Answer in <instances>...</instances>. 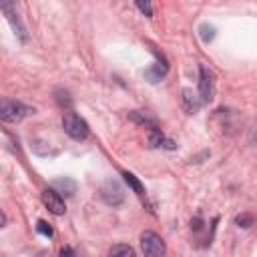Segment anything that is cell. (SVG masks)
<instances>
[{
    "label": "cell",
    "mask_w": 257,
    "mask_h": 257,
    "mask_svg": "<svg viewBox=\"0 0 257 257\" xmlns=\"http://www.w3.org/2000/svg\"><path fill=\"white\" fill-rule=\"evenodd\" d=\"M60 257H74V251H72V247H62L60 249Z\"/></svg>",
    "instance_id": "19"
},
{
    "label": "cell",
    "mask_w": 257,
    "mask_h": 257,
    "mask_svg": "<svg viewBox=\"0 0 257 257\" xmlns=\"http://www.w3.org/2000/svg\"><path fill=\"white\" fill-rule=\"evenodd\" d=\"M100 199L110 205V207H118L124 203V189L120 187V183L116 179H106L102 185H100Z\"/></svg>",
    "instance_id": "5"
},
{
    "label": "cell",
    "mask_w": 257,
    "mask_h": 257,
    "mask_svg": "<svg viewBox=\"0 0 257 257\" xmlns=\"http://www.w3.org/2000/svg\"><path fill=\"white\" fill-rule=\"evenodd\" d=\"M251 139H253V143H257V122H255V131H253V137Z\"/></svg>",
    "instance_id": "20"
},
{
    "label": "cell",
    "mask_w": 257,
    "mask_h": 257,
    "mask_svg": "<svg viewBox=\"0 0 257 257\" xmlns=\"http://www.w3.org/2000/svg\"><path fill=\"white\" fill-rule=\"evenodd\" d=\"M52 189H56L58 193H64V195H74V191H76V183H74L72 179L64 177V179H56Z\"/></svg>",
    "instance_id": "12"
},
{
    "label": "cell",
    "mask_w": 257,
    "mask_h": 257,
    "mask_svg": "<svg viewBox=\"0 0 257 257\" xmlns=\"http://www.w3.org/2000/svg\"><path fill=\"white\" fill-rule=\"evenodd\" d=\"M215 96V72L207 64H199V98L203 104L211 102Z\"/></svg>",
    "instance_id": "3"
},
{
    "label": "cell",
    "mask_w": 257,
    "mask_h": 257,
    "mask_svg": "<svg viewBox=\"0 0 257 257\" xmlns=\"http://www.w3.org/2000/svg\"><path fill=\"white\" fill-rule=\"evenodd\" d=\"M36 231H38L40 235H44V237H54V229H52L46 221H38V223H36Z\"/></svg>",
    "instance_id": "16"
},
{
    "label": "cell",
    "mask_w": 257,
    "mask_h": 257,
    "mask_svg": "<svg viewBox=\"0 0 257 257\" xmlns=\"http://www.w3.org/2000/svg\"><path fill=\"white\" fill-rule=\"evenodd\" d=\"M199 34H201L203 42H211V40L215 38V26L209 24V22H203V24L199 26Z\"/></svg>",
    "instance_id": "15"
},
{
    "label": "cell",
    "mask_w": 257,
    "mask_h": 257,
    "mask_svg": "<svg viewBox=\"0 0 257 257\" xmlns=\"http://www.w3.org/2000/svg\"><path fill=\"white\" fill-rule=\"evenodd\" d=\"M137 8L145 14V16H153V6H151V2H137Z\"/></svg>",
    "instance_id": "18"
},
{
    "label": "cell",
    "mask_w": 257,
    "mask_h": 257,
    "mask_svg": "<svg viewBox=\"0 0 257 257\" xmlns=\"http://www.w3.org/2000/svg\"><path fill=\"white\" fill-rule=\"evenodd\" d=\"M34 112V108L26 106L24 102L20 100H14V98H2L0 102V118L4 122H18L22 120L26 114Z\"/></svg>",
    "instance_id": "1"
},
{
    "label": "cell",
    "mask_w": 257,
    "mask_h": 257,
    "mask_svg": "<svg viewBox=\"0 0 257 257\" xmlns=\"http://www.w3.org/2000/svg\"><path fill=\"white\" fill-rule=\"evenodd\" d=\"M167 70H169L167 60H165L163 56H159V54H157V62H155L151 68H147V70H145V78H147L149 82L157 84V82H161V78L167 74Z\"/></svg>",
    "instance_id": "8"
},
{
    "label": "cell",
    "mask_w": 257,
    "mask_h": 257,
    "mask_svg": "<svg viewBox=\"0 0 257 257\" xmlns=\"http://www.w3.org/2000/svg\"><path fill=\"white\" fill-rule=\"evenodd\" d=\"M122 177H124V183L137 193V195H145V187H143V183L133 175V173H128V171H124L122 173Z\"/></svg>",
    "instance_id": "13"
},
{
    "label": "cell",
    "mask_w": 257,
    "mask_h": 257,
    "mask_svg": "<svg viewBox=\"0 0 257 257\" xmlns=\"http://www.w3.org/2000/svg\"><path fill=\"white\" fill-rule=\"evenodd\" d=\"M0 10H2V14L6 16V20L12 24L14 32L18 34V38H20L22 42H26V40H28V34H26V28H24V24H22L18 12H16V4H12V2H4V4H0Z\"/></svg>",
    "instance_id": "6"
},
{
    "label": "cell",
    "mask_w": 257,
    "mask_h": 257,
    "mask_svg": "<svg viewBox=\"0 0 257 257\" xmlns=\"http://www.w3.org/2000/svg\"><path fill=\"white\" fill-rule=\"evenodd\" d=\"M42 203L52 215H64V211H66L64 199L60 197V193L56 189H44L42 191Z\"/></svg>",
    "instance_id": "7"
},
{
    "label": "cell",
    "mask_w": 257,
    "mask_h": 257,
    "mask_svg": "<svg viewBox=\"0 0 257 257\" xmlns=\"http://www.w3.org/2000/svg\"><path fill=\"white\" fill-rule=\"evenodd\" d=\"M62 126H64V133L74 141H84L88 137V133H90L86 120L80 118L76 112H70V110L62 116Z\"/></svg>",
    "instance_id": "2"
},
{
    "label": "cell",
    "mask_w": 257,
    "mask_h": 257,
    "mask_svg": "<svg viewBox=\"0 0 257 257\" xmlns=\"http://www.w3.org/2000/svg\"><path fill=\"white\" fill-rule=\"evenodd\" d=\"M108 257H135V251H133V247H128V245H114V247L110 249Z\"/></svg>",
    "instance_id": "14"
},
{
    "label": "cell",
    "mask_w": 257,
    "mask_h": 257,
    "mask_svg": "<svg viewBox=\"0 0 257 257\" xmlns=\"http://www.w3.org/2000/svg\"><path fill=\"white\" fill-rule=\"evenodd\" d=\"M149 145H151V147H163V149H169V151L177 149L175 141L167 139L161 131H153V133H151V137H149Z\"/></svg>",
    "instance_id": "11"
},
{
    "label": "cell",
    "mask_w": 257,
    "mask_h": 257,
    "mask_svg": "<svg viewBox=\"0 0 257 257\" xmlns=\"http://www.w3.org/2000/svg\"><path fill=\"white\" fill-rule=\"evenodd\" d=\"M237 225H239V227H243V229H247V227H251V225H253V217L243 213V215H239V217H237Z\"/></svg>",
    "instance_id": "17"
},
{
    "label": "cell",
    "mask_w": 257,
    "mask_h": 257,
    "mask_svg": "<svg viewBox=\"0 0 257 257\" xmlns=\"http://www.w3.org/2000/svg\"><path fill=\"white\" fill-rule=\"evenodd\" d=\"M141 251L145 257H163L167 253V245L155 231H145L141 235Z\"/></svg>",
    "instance_id": "4"
},
{
    "label": "cell",
    "mask_w": 257,
    "mask_h": 257,
    "mask_svg": "<svg viewBox=\"0 0 257 257\" xmlns=\"http://www.w3.org/2000/svg\"><path fill=\"white\" fill-rule=\"evenodd\" d=\"M201 106H203V102H201L199 94H193V90L185 88V90H183V108H185L189 114H193V112H197Z\"/></svg>",
    "instance_id": "10"
},
{
    "label": "cell",
    "mask_w": 257,
    "mask_h": 257,
    "mask_svg": "<svg viewBox=\"0 0 257 257\" xmlns=\"http://www.w3.org/2000/svg\"><path fill=\"white\" fill-rule=\"evenodd\" d=\"M128 118H131L135 124L149 128L151 133H153V131H161V128H159L157 118H155V116H151V114H149V112H145V110H131V112H128Z\"/></svg>",
    "instance_id": "9"
}]
</instances>
